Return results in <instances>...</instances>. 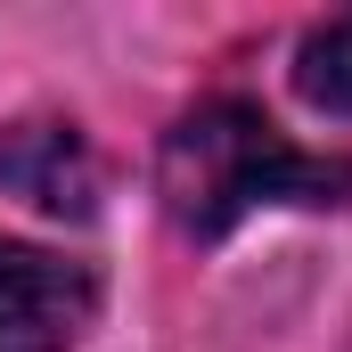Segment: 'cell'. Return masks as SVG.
I'll use <instances>...</instances> for the list:
<instances>
[{
	"label": "cell",
	"mask_w": 352,
	"mask_h": 352,
	"mask_svg": "<svg viewBox=\"0 0 352 352\" xmlns=\"http://www.w3.org/2000/svg\"><path fill=\"white\" fill-rule=\"evenodd\" d=\"M156 180H164V205L188 238H221L263 205H336L352 188V164L303 156L246 98H213L173 123Z\"/></svg>",
	"instance_id": "cell-1"
},
{
	"label": "cell",
	"mask_w": 352,
	"mask_h": 352,
	"mask_svg": "<svg viewBox=\"0 0 352 352\" xmlns=\"http://www.w3.org/2000/svg\"><path fill=\"white\" fill-rule=\"evenodd\" d=\"M90 320V270L0 238V352H66Z\"/></svg>",
	"instance_id": "cell-2"
},
{
	"label": "cell",
	"mask_w": 352,
	"mask_h": 352,
	"mask_svg": "<svg viewBox=\"0 0 352 352\" xmlns=\"http://www.w3.org/2000/svg\"><path fill=\"white\" fill-rule=\"evenodd\" d=\"M0 188L25 197V205H41V213H58V221H82L98 205V164H90L74 123L33 115V123L0 131Z\"/></svg>",
	"instance_id": "cell-3"
},
{
	"label": "cell",
	"mask_w": 352,
	"mask_h": 352,
	"mask_svg": "<svg viewBox=\"0 0 352 352\" xmlns=\"http://www.w3.org/2000/svg\"><path fill=\"white\" fill-rule=\"evenodd\" d=\"M295 90H303L311 107H328V115H352V8L303 33V50H295Z\"/></svg>",
	"instance_id": "cell-4"
}]
</instances>
